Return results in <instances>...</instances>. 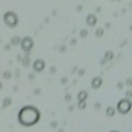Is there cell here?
Wrapping results in <instances>:
<instances>
[{
    "mask_svg": "<svg viewBox=\"0 0 132 132\" xmlns=\"http://www.w3.org/2000/svg\"><path fill=\"white\" fill-rule=\"evenodd\" d=\"M131 108H132L131 98H122V100L118 101L117 106H115L117 112H118V114H121V115H128L129 112H131Z\"/></svg>",
    "mask_w": 132,
    "mask_h": 132,
    "instance_id": "3957f363",
    "label": "cell"
},
{
    "mask_svg": "<svg viewBox=\"0 0 132 132\" xmlns=\"http://www.w3.org/2000/svg\"><path fill=\"white\" fill-rule=\"evenodd\" d=\"M34 74H36V72H30V74H29V80H33V78H34Z\"/></svg>",
    "mask_w": 132,
    "mask_h": 132,
    "instance_id": "44dd1931",
    "label": "cell"
},
{
    "mask_svg": "<svg viewBox=\"0 0 132 132\" xmlns=\"http://www.w3.org/2000/svg\"><path fill=\"white\" fill-rule=\"evenodd\" d=\"M71 100H72V95L70 94V92H67V94L64 95V101H65V102H71Z\"/></svg>",
    "mask_w": 132,
    "mask_h": 132,
    "instance_id": "e0dca14e",
    "label": "cell"
},
{
    "mask_svg": "<svg viewBox=\"0 0 132 132\" xmlns=\"http://www.w3.org/2000/svg\"><path fill=\"white\" fill-rule=\"evenodd\" d=\"M12 71H9V70H6V71H3V74H2V77H3V80H12Z\"/></svg>",
    "mask_w": 132,
    "mask_h": 132,
    "instance_id": "5bb4252c",
    "label": "cell"
},
{
    "mask_svg": "<svg viewBox=\"0 0 132 132\" xmlns=\"http://www.w3.org/2000/svg\"><path fill=\"white\" fill-rule=\"evenodd\" d=\"M87 98H88V91H85V89H81V91L77 94V101L78 102H84V101H87Z\"/></svg>",
    "mask_w": 132,
    "mask_h": 132,
    "instance_id": "9c48e42d",
    "label": "cell"
},
{
    "mask_svg": "<svg viewBox=\"0 0 132 132\" xmlns=\"http://www.w3.org/2000/svg\"><path fill=\"white\" fill-rule=\"evenodd\" d=\"M114 51H112V50H108V51H105V54H104V58L102 60L100 61V64L101 65H105L106 63H109V61H112L114 60Z\"/></svg>",
    "mask_w": 132,
    "mask_h": 132,
    "instance_id": "52a82bcc",
    "label": "cell"
},
{
    "mask_svg": "<svg viewBox=\"0 0 132 132\" xmlns=\"http://www.w3.org/2000/svg\"><path fill=\"white\" fill-rule=\"evenodd\" d=\"M13 104V100H12V97H6L3 100V102H2V108H9L10 105Z\"/></svg>",
    "mask_w": 132,
    "mask_h": 132,
    "instance_id": "8fae6325",
    "label": "cell"
},
{
    "mask_svg": "<svg viewBox=\"0 0 132 132\" xmlns=\"http://www.w3.org/2000/svg\"><path fill=\"white\" fill-rule=\"evenodd\" d=\"M84 74H85V70H84V68H81L80 71H78V75H80V77H82Z\"/></svg>",
    "mask_w": 132,
    "mask_h": 132,
    "instance_id": "ffe728a7",
    "label": "cell"
},
{
    "mask_svg": "<svg viewBox=\"0 0 132 132\" xmlns=\"http://www.w3.org/2000/svg\"><path fill=\"white\" fill-rule=\"evenodd\" d=\"M97 23H98V19H97V14H94V13H89V14L85 17L87 27H95Z\"/></svg>",
    "mask_w": 132,
    "mask_h": 132,
    "instance_id": "8992f818",
    "label": "cell"
},
{
    "mask_svg": "<svg viewBox=\"0 0 132 132\" xmlns=\"http://www.w3.org/2000/svg\"><path fill=\"white\" fill-rule=\"evenodd\" d=\"M41 118L40 109L34 105H24L17 112V122L24 128H30L38 123Z\"/></svg>",
    "mask_w": 132,
    "mask_h": 132,
    "instance_id": "6da1fadb",
    "label": "cell"
},
{
    "mask_svg": "<svg viewBox=\"0 0 132 132\" xmlns=\"http://www.w3.org/2000/svg\"><path fill=\"white\" fill-rule=\"evenodd\" d=\"M3 23L6 24L9 29H16L19 26V16L13 10H7L3 13Z\"/></svg>",
    "mask_w": 132,
    "mask_h": 132,
    "instance_id": "7a4b0ae2",
    "label": "cell"
},
{
    "mask_svg": "<svg viewBox=\"0 0 132 132\" xmlns=\"http://www.w3.org/2000/svg\"><path fill=\"white\" fill-rule=\"evenodd\" d=\"M102 84H104L102 77H94L91 80V88L92 89H100L101 87H102Z\"/></svg>",
    "mask_w": 132,
    "mask_h": 132,
    "instance_id": "ba28073f",
    "label": "cell"
},
{
    "mask_svg": "<svg viewBox=\"0 0 132 132\" xmlns=\"http://www.w3.org/2000/svg\"><path fill=\"white\" fill-rule=\"evenodd\" d=\"M104 33H105V30H104L102 27H100V29H97V30H95V37L101 38V37L104 36Z\"/></svg>",
    "mask_w": 132,
    "mask_h": 132,
    "instance_id": "9a60e30c",
    "label": "cell"
},
{
    "mask_svg": "<svg viewBox=\"0 0 132 132\" xmlns=\"http://www.w3.org/2000/svg\"><path fill=\"white\" fill-rule=\"evenodd\" d=\"M81 10H82V6H81V4H80V6H77V12H81Z\"/></svg>",
    "mask_w": 132,
    "mask_h": 132,
    "instance_id": "cb8c5ba5",
    "label": "cell"
},
{
    "mask_svg": "<svg viewBox=\"0 0 132 132\" xmlns=\"http://www.w3.org/2000/svg\"><path fill=\"white\" fill-rule=\"evenodd\" d=\"M60 82L63 84V85H65V84L68 82V78H67V77H63V78H61V81H60Z\"/></svg>",
    "mask_w": 132,
    "mask_h": 132,
    "instance_id": "d6986e66",
    "label": "cell"
},
{
    "mask_svg": "<svg viewBox=\"0 0 132 132\" xmlns=\"http://www.w3.org/2000/svg\"><path fill=\"white\" fill-rule=\"evenodd\" d=\"M19 46L23 50L24 54H30V53L33 51V48H34V40H33L31 36H24V37H21Z\"/></svg>",
    "mask_w": 132,
    "mask_h": 132,
    "instance_id": "277c9868",
    "label": "cell"
},
{
    "mask_svg": "<svg viewBox=\"0 0 132 132\" xmlns=\"http://www.w3.org/2000/svg\"><path fill=\"white\" fill-rule=\"evenodd\" d=\"M78 108H80V109H85L87 108V102H85V101H84V102H78Z\"/></svg>",
    "mask_w": 132,
    "mask_h": 132,
    "instance_id": "ac0fdd59",
    "label": "cell"
},
{
    "mask_svg": "<svg viewBox=\"0 0 132 132\" xmlns=\"http://www.w3.org/2000/svg\"><path fill=\"white\" fill-rule=\"evenodd\" d=\"M20 60H21L23 67H29V65H30V55H29V54H26L23 58H20Z\"/></svg>",
    "mask_w": 132,
    "mask_h": 132,
    "instance_id": "7c38bea8",
    "label": "cell"
},
{
    "mask_svg": "<svg viewBox=\"0 0 132 132\" xmlns=\"http://www.w3.org/2000/svg\"><path fill=\"white\" fill-rule=\"evenodd\" d=\"M20 40H21V37H19V36H14V37L10 40V46H19V44H20Z\"/></svg>",
    "mask_w": 132,
    "mask_h": 132,
    "instance_id": "4fadbf2b",
    "label": "cell"
},
{
    "mask_svg": "<svg viewBox=\"0 0 132 132\" xmlns=\"http://www.w3.org/2000/svg\"><path fill=\"white\" fill-rule=\"evenodd\" d=\"M115 114H117V109H115L114 105H108V106H106V109H105V115H106V117L112 118Z\"/></svg>",
    "mask_w": 132,
    "mask_h": 132,
    "instance_id": "30bf717a",
    "label": "cell"
},
{
    "mask_svg": "<svg viewBox=\"0 0 132 132\" xmlns=\"http://www.w3.org/2000/svg\"><path fill=\"white\" fill-rule=\"evenodd\" d=\"M51 128H57V122H55V121H53V122H51Z\"/></svg>",
    "mask_w": 132,
    "mask_h": 132,
    "instance_id": "603a6c76",
    "label": "cell"
},
{
    "mask_svg": "<svg viewBox=\"0 0 132 132\" xmlns=\"http://www.w3.org/2000/svg\"><path fill=\"white\" fill-rule=\"evenodd\" d=\"M111 132H119V131H111Z\"/></svg>",
    "mask_w": 132,
    "mask_h": 132,
    "instance_id": "484cf974",
    "label": "cell"
},
{
    "mask_svg": "<svg viewBox=\"0 0 132 132\" xmlns=\"http://www.w3.org/2000/svg\"><path fill=\"white\" fill-rule=\"evenodd\" d=\"M55 72V67H51V68H50V74H54Z\"/></svg>",
    "mask_w": 132,
    "mask_h": 132,
    "instance_id": "7402d4cb",
    "label": "cell"
},
{
    "mask_svg": "<svg viewBox=\"0 0 132 132\" xmlns=\"http://www.w3.org/2000/svg\"><path fill=\"white\" fill-rule=\"evenodd\" d=\"M88 36V29H81L80 30V38H85Z\"/></svg>",
    "mask_w": 132,
    "mask_h": 132,
    "instance_id": "2e32d148",
    "label": "cell"
},
{
    "mask_svg": "<svg viewBox=\"0 0 132 132\" xmlns=\"http://www.w3.org/2000/svg\"><path fill=\"white\" fill-rule=\"evenodd\" d=\"M3 88V82H2V81H0V89Z\"/></svg>",
    "mask_w": 132,
    "mask_h": 132,
    "instance_id": "d4e9b609",
    "label": "cell"
},
{
    "mask_svg": "<svg viewBox=\"0 0 132 132\" xmlns=\"http://www.w3.org/2000/svg\"><path fill=\"white\" fill-rule=\"evenodd\" d=\"M0 43H2V41H0Z\"/></svg>",
    "mask_w": 132,
    "mask_h": 132,
    "instance_id": "83f0119b",
    "label": "cell"
},
{
    "mask_svg": "<svg viewBox=\"0 0 132 132\" xmlns=\"http://www.w3.org/2000/svg\"><path fill=\"white\" fill-rule=\"evenodd\" d=\"M111 2H117V0H111Z\"/></svg>",
    "mask_w": 132,
    "mask_h": 132,
    "instance_id": "4316f807",
    "label": "cell"
},
{
    "mask_svg": "<svg viewBox=\"0 0 132 132\" xmlns=\"http://www.w3.org/2000/svg\"><path fill=\"white\" fill-rule=\"evenodd\" d=\"M31 65H33V71L38 74V72H43L44 70H46V61H44L43 58H36Z\"/></svg>",
    "mask_w": 132,
    "mask_h": 132,
    "instance_id": "5b68a950",
    "label": "cell"
}]
</instances>
